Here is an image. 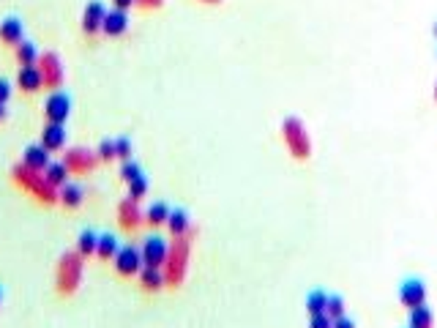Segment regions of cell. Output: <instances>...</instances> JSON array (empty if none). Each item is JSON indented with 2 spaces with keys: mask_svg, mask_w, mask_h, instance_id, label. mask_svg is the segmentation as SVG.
Listing matches in <instances>:
<instances>
[{
  "mask_svg": "<svg viewBox=\"0 0 437 328\" xmlns=\"http://www.w3.org/2000/svg\"><path fill=\"white\" fill-rule=\"evenodd\" d=\"M11 178H14L17 186H22V189H25L28 194H33L39 203L52 205V203L58 200V189L44 178V172L30 170L28 164H17V167L11 170Z\"/></svg>",
  "mask_w": 437,
  "mask_h": 328,
  "instance_id": "obj_1",
  "label": "cell"
},
{
  "mask_svg": "<svg viewBox=\"0 0 437 328\" xmlns=\"http://www.w3.org/2000/svg\"><path fill=\"white\" fill-rule=\"evenodd\" d=\"M186 268H189V241H186V238H178L175 244L170 246L167 260H164V265H161V271H164V285L178 287V285L183 282V276H186Z\"/></svg>",
  "mask_w": 437,
  "mask_h": 328,
  "instance_id": "obj_2",
  "label": "cell"
},
{
  "mask_svg": "<svg viewBox=\"0 0 437 328\" xmlns=\"http://www.w3.org/2000/svg\"><path fill=\"white\" fill-rule=\"evenodd\" d=\"M82 282V254L79 252H66L58 263V293L72 296Z\"/></svg>",
  "mask_w": 437,
  "mask_h": 328,
  "instance_id": "obj_3",
  "label": "cell"
},
{
  "mask_svg": "<svg viewBox=\"0 0 437 328\" xmlns=\"http://www.w3.org/2000/svg\"><path fill=\"white\" fill-rule=\"evenodd\" d=\"M282 134H285V143H287V148H290V154L295 159H306V156H309V151H312L309 134H306V129L301 126L298 118H285Z\"/></svg>",
  "mask_w": 437,
  "mask_h": 328,
  "instance_id": "obj_4",
  "label": "cell"
},
{
  "mask_svg": "<svg viewBox=\"0 0 437 328\" xmlns=\"http://www.w3.org/2000/svg\"><path fill=\"white\" fill-rule=\"evenodd\" d=\"M399 301H402L407 309L424 307V301H427V285H424V279H418V276L405 279L402 287H399Z\"/></svg>",
  "mask_w": 437,
  "mask_h": 328,
  "instance_id": "obj_5",
  "label": "cell"
},
{
  "mask_svg": "<svg viewBox=\"0 0 437 328\" xmlns=\"http://www.w3.org/2000/svg\"><path fill=\"white\" fill-rule=\"evenodd\" d=\"M39 72H41V80L44 85H50V88H58L61 82H63V63H61V58L55 55V52H44V55H39Z\"/></svg>",
  "mask_w": 437,
  "mask_h": 328,
  "instance_id": "obj_6",
  "label": "cell"
},
{
  "mask_svg": "<svg viewBox=\"0 0 437 328\" xmlns=\"http://www.w3.org/2000/svg\"><path fill=\"white\" fill-rule=\"evenodd\" d=\"M167 252H170V244H167L164 238L150 236V238H145L143 249H140V254H143V265L161 268V265H164V260H167Z\"/></svg>",
  "mask_w": 437,
  "mask_h": 328,
  "instance_id": "obj_7",
  "label": "cell"
},
{
  "mask_svg": "<svg viewBox=\"0 0 437 328\" xmlns=\"http://www.w3.org/2000/svg\"><path fill=\"white\" fill-rule=\"evenodd\" d=\"M115 268H118V274H123V276L140 274V271H143V254H140V249H134V246H121L118 254H115Z\"/></svg>",
  "mask_w": 437,
  "mask_h": 328,
  "instance_id": "obj_8",
  "label": "cell"
},
{
  "mask_svg": "<svg viewBox=\"0 0 437 328\" xmlns=\"http://www.w3.org/2000/svg\"><path fill=\"white\" fill-rule=\"evenodd\" d=\"M44 112H47V121H50V123H61V126H63V121H66L69 112H72V99H69L66 93H52V96L47 99V104H44Z\"/></svg>",
  "mask_w": 437,
  "mask_h": 328,
  "instance_id": "obj_9",
  "label": "cell"
},
{
  "mask_svg": "<svg viewBox=\"0 0 437 328\" xmlns=\"http://www.w3.org/2000/svg\"><path fill=\"white\" fill-rule=\"evenodd\" d=\"M104 14H107L104 3H101V0H90V3L85 6V11H82V30H85L88 36L99 33V30H101V22H104Z\"/></svg>",
  "mask_w": 437,
  "mask_h": 328,
  "instance_id": "obj_10",
  "label": "cell"
},
{
  "mask_svg": "<svg viewBox=\"0 0 437 328\" xmlns=\"http://www.w3.org/2000/svg\"><path fill=\"white\" fill-rule=\"evenodd\" d=\"M96 162H99V156L90 154L88 148H72L66 154V159H63V164L69 167V172H90L96 167Z\"/></svg>",
  "mask_w": 437,
  "mask_h": 328,
  "instance_id": "obj_11",
  "label": "cell"
},
{
  "mask_svg": "<svg viewBox=\"0 0 437 328\" xmlns=\"http://www.w3.org/2000/svg\"><path fill=\"white\" fill-rule=\"evenodd\" d=\"M118 222H121V227L123 230H137L140 227V222H143V214H140V205H137V200H123L121 203V208H118Z\"/></svg>",
  "mask_w": 437,
  "mask_h": 328,
  "instance_id": "obj_12",
  "label": "cell"
},
{
  "mask_svg": "<svg viewBox=\"0 0 437 328\" xmlns=\"http://www.w3.org/2000/svg\"><path fill=\"white\" fill-rule=\"evenodd\" d=\"M126 28H129V14H126V11L115 8V11H107V14H104L101 30H104L107 36H123Z\"/></svg>",
  "mask_w": 437,
  "mask_h": 328,
  "instance_id": "obj_13",
  "label": "cell"
},
{
  "mask_svg": "<svg viewBox=\"0 0 437 328\" xmlns=\"http://www.w3.org/2000/svg\"><path fill=\"white\" fill-rule=\"evenodd\" d=\"M41 145L47 151H61L66 145V129L61 123H47V129L41 132Z\"/></svg>",
  "mask_w": 437,
  "mask_h": 328,
  "instance_id": "obj_14",
  "label": "cell"
},
{
  "mask_svg": "<svg viewBox=\"0 0 437 328\" xmlns=\"http://www.w3.org/2000/svg\"><path fill=\"white\" fill-rule=\"evenodd\" d=\"M22 33H25V28H22V22H19L17 17H6V19L0 22V41H3V44H19V41H22Z\"/></svg>",
  "mask_w": 437,
  "mask_h": 328,
  "instance_id": "obj_15",
  "label": "cell"
},
{
  "mask_svg": "<svg viewBox=\"0 0 437 328\" xmlns=\"http://www.w3.org/2000/svg\"><path fill=\"white\" fill-rule=\"evenodd\" d=\"M22 164H28L30 170L44 172V170H47V164H50V151H47L44 145H30V148H25Z\"/></svg>",
  "mask_w": 437,
  "mask_h": 328,
  "instance_id": "obj_16",
  "label": "cell"
},
{
  "mask_svg": "<svg viewBox=\"0 0 437 328\" xmlns=\"http://www.w3.org/2000/svg\"><path fill=\"white\" fill-rule=\"evenodd\" d=\"M17 82H19V88H22L25 93H36V90L44 85L39 66H22V69H19V77H17Z\"/></svg>",
  "mask_w": 437,
  "mask_h": 328,
  "instance_id": "obj_17",
  "label": "cell"
},
{
  "mask_svg": "<svg viewBox=\"0 0 437 328\" xmlns=\"http://www.w3.org/2000/svg\"><path fill=\"white\" fill-rule=\"evenodd\" d=\"M167 225H170V233H172L175 238H183V236L189 233V214H186L183 208H175V211H170Z\"/></svg>",
  "mask_w": 437,
  "mask_h": 328,
  "instance_id": "obj_18",
  "label": "cell"
},
{
  "mask_svg": "<svg viewBox=\"0 0 437 328\" xmlns=\"http://www.w3.org/2000/svg\"><path fill=\"white\" fill-rule=\"evenodd\" d=\"M58 200H61L66 208H79V203H82V186L66 181V183L61 186V192H58Z\"/></svg>",
  "mask_w": 437,
  "mask_h": 328,
  "instance_id": "obj_19",
  "label": "cell"
},
{
  "mask_svg": "<svg viewBox=\"0 0 437 328\" xmlns=\"http://www.w3.org/2000/svg\"><path fill=\"white\" fill-rule=\"evenodd\" d=\"M140 285H143L145 290H161V287H164V271H161V268L143 265V271H140Z\"/></svg>",
  "mask_w": 437,
  "mask_h": 328,
  "instance_id": "obj_20",
  "label": "cell"
},
{
  "mask_svg": "<svg viewBox=\"0 0 437 328\" xmlns=\"http://www.w3.org/2000/svg\"><path fill=\"white\" fill-rule=\"evenodd\" d=\"M44 178L55 186V189H61L66 181H69V167L63 162H50L47 164V170H44Z\"/></svg>",
  "mask_w": 437,
  "mask_h": 328,
  "instance_id": "obj_21",
  "label": "cell"
},
{
  "mask_svg": "<svg viewBox=\"0 0 437 328\" xmlns=\"http://www.w3.org/2000/svg\"><path fill=\"white\" fill-rule=\"evenodd\" d=\"M118 238L112 236V233H104V236H99V246H96V254L101 257V260H115V254H118Z\"/></svg>",
  "mask_w": 437,
  "mask_h": 328,
  "instance_id": "obj_22",
  "label": "cell"
},
{
  "mask_svg": "<svg viewBox=\"0 0 437 328\" xmlns=\"http://www.w3.org/2000/svg\"><path fill=\"white\" fill-rule=\"evenodd\" d=\"M17 61L22 63V66H36L39 63V52H36V44L33 41H19L17 44Z\"/></svg>",
  "mask_w": 437,
  "mask_h": 328,
  "instance_id": "obj_23",
  "label": "cell"
},
{
  "mask_svg": "<svg viewBox=\"0 0 437 328\" xmlns=\"http://www.w3.org/2000/svg\"><path fill=\"white\" fill-rule=\"evenodd\" d=\"M325 304H328V293L325 290H312L306 296V309L309 315H325Z\"/></svg>",
  "mask_w": 437,
  "mask_h": 328,
  "instance_id": "obj_24",
  "label": "cell"
},
{
  "mask_svg": "<svg viewBox=\"0 0 437 328\" xmlns=\"http://www.w3.org/2000/svg\"><path fill=\"white\" fill-rule=\"evenodd\" d=\"M432 326H435V318H432V312L427 309V304L410 309V328H432Z\"/></svg>",
  "mask_w": 437,
  "mask_h": 328,
  "instance_id": "obj_25",
  "label": "cell"
},
{
  "mask_svg": "<svg viewBox=\"0 0 437 328\" xmlns=\"http://www.w3.org/2000/svg\"><path fill=\"white\" fill-rule=\"evenodd\" d=\"M96 246H99V236H96L93 230H85V233L79 236V241H77V252H79L82 257H90V254H96Z\"/></svg>",
  "mask_w": 437,
  "mask_h": 328,
  "instance_id": "obj_26",
  "label": "cell"
},
{
  "mask_svg": "<svg viewBox=\"0 0 437 328\" xmlns=\"http://www.w3.org/2000/svg\"><path fill=\"white\" fill-rule=\"evenodd\" d=\"M167 216H170V205H167V203H153V205H150V208H148V225H153V227H156V225H164V222H167Z\"/></svg>",
  "mask_w": 437,
  "mask_h": 328,
  "instance_id": "obj_27",
  "label": "cell"
},
{
  "mask_svg": "<svg viewBox=\"0 0 437 328\" xmlns=\"http://www.w3.org/2000/svg\"><path fill=\"white\" fill-rule=\"evenodd\" d=\"M325 315H328L331 320H336V318H345V301H342V296H328Z\"/></svg>",
  "mask_w": 437,
  "mask_h": 328,
  "instance_id": "obj_28",
  "label": "cell"
},
{
  "mask_svg": "<svg viewBox=\"0 0 437 328\" xmlns=\"http://www.w3.org/2000/svg\"><path fill=\"white\" fill-rule=\"evenodd\" d=\"M145 192H148V178L145 175H137L134 181H129V197H132V200H137V203H140V200L145 197Z\"/></svg>",
  "mask_w": 437,
  "mask_h": 328,
  "instance_id": "obj_29",
  "label": "cell"
},
{
  "mask_svg": "<svg viewBox=\"0 0 437 328\" xmlns=\"http://www.w3.org/2000/svg\"><path fill=\"white\" fill-rule=\"evenodd\" d=\"M115 156L123 159V162L132 156V140H129V137H118V140H115Z\"/></svg>",
  "mask_w": 437,
  "mask_h": 328,
  "instance_id": "obj_30",
  "label": "cell"
},
{
  "mask_svg": "<svg viewBox=\"0 0 437 328\" xmlns=\"http://www.w3.org/2000/svg\"><path fill=\"white\" fill-rule=\"evenodd\" d=\"M96 156H99L101 162H112V159H115V140H101Z\"/></svg>",
  "mask_w": 437,
  "mask_h": 328,
  "instance_id": "obj_31",
  "label": "cell"
},
{
  "mask_svg": "<svg viewBox=\"0 0 437 328\" xmlns=\"http://www.w3.org/2000/svg\"><path fill=\"white\" fill-rule=\"evenodd\" d=\"M121 175H123V181H134L137 175H143V170H140V164L132 162V159H126L123 167H121Z\"/></svg>",
  "mask_w": 437,
  "mask_h": 328,
  "instance_id": "obj_32",
  "label": "cell"
},
{
  "mask_svg": "<svg viewBox=\"0 0 437 328\" xmlns=\"http://www.w3.org/2000/svg\"><path fill=\"white\" fill-rule=\"evenodd\" d=\"M309 328H334V320H331L328 315H312Z\"/></svg>",
  "mask_w": 437,
  "mask_h": 328,
  "instance_id": "obj_33",
  "label": "cell"
},
{
  "mask_svg": "<svg viewBox=\"0 0 437 328\" xmlns=\"http://www.w3.org/2000/svg\"><path fill=\"white\" fill-rule=\"evenodd\" d=\"M11 96V85L6 80H0V104H6V99Z\"/></svg>",
  "mask_w": 437,
  "mask_h": 328,
  "instance_id": "obj_34",
  "label": "cell"
},
{
  "mask_svg": "<svg viewBox=\"0 0 437 328\" xmlns=\"http://www.w3.org/2000/svg\"><path fill=\"white\" fill-rule=\"evenodd\" d=\"M334 328H356V323L345 315V318H336V320H334Z\"/></svg>",
  "mask_w": 437,
  "mask_h": 328,
  "instance_id": "obj_35",
  "label": "cell"
},
{
  "mask_svg": "<svg viewBox=\"0 0 437 328\" xmlns=\"http://www.w3.org/2000/svg\"><path fill=\"white\" fill-rule=\"evenodd\" d=\"M137 6H143V8H156V6H161L164 0H134Z\"/></svg>",
  "mask_w": 437,
  "mask_h": 328,
  "instance_id": "obj_36",
  "label": "cell"
},
{
  "mask_svg": "<svg viewBox=\"0 0 437 328\" xmlns=\"http://www.w3.org/2000/svg\"><path fill=\"white\" fill-rule=\"evenodd\" d=\"M115 3V8H121V11H126L129 6H134V0H112Z\"/></svg>",
  "mask_w": 437,
  "mask_h": 328,
  "instance_id": "obj_37",
  "label": "cell"
},
{
  "mask_svg": "<svg viewBox=\"0 0 437 328\" xmlns=\"http://www.w3.org/2000/svg\"><path fill=\"white\" fill-rule=\"evenodd\" d=\"M6 118V104H0V121Z\"/></svg>",
  "mask_w": 437,
  "mask_h": 328,
  "instance_id": "obj_38",
  "label": "cell"
},
{
  "mask_svg": "<svg viewBox=\"0 0 437 328\" xmlns=\"http://www.w3.org/2000/svg\"><path fill=\"white\" fill-rule=\"evenodd\" d=\"M205 3H218V0H205Z\"/></svg>",
  "mask_w": 437,
  "mask_h": 328,
  "instance_id": "obj_39",
  "label": "cell"
},
{
  "mask_svg": "<svg viewBox=\"0 0 437 328\" xmlns=\"http://www.w3.org/2000/svg\"><path fill=\"white\" fill-rule=\"evenodd\" d=\"M435 36H437V22H435Z\"/></svg>",
  "mask_w": 437,
  "mask_h": 328,
  "instance_id": "obj_40",
  "label": "cell"
},
{
  "mask_svg": "<svg viewBox=\"0 0 437 328\" xmlns=\"http://www.w3.org/2000/svg\"><path fill=\"white\" fill-rule=\"evenodd\" d=\"M435 99H437V85H435Z\"/></svg>",
  "mask_w": 437,
  "mask_h": 328,
  "instance_id": "obj_41",
  "label": "cell"
}]
</instances>
